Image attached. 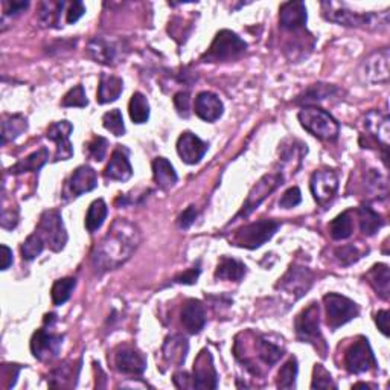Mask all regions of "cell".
Segmentation results:
<instances>
[{
    "instance_id": "34",
    "label": "cell",
    "mask_w": 390,
    "mask_h": 390,
    "mask_svg": "<svg viewBox=\"0 0 390 390\" xmlns=\"http://www.w3.org/2000/svg\"><path fill=\"white\" fill-rule=\"evenodd\" d=\"M358 221L361 232L366 236H374L384 226L383 217L375 212L370 206L358 207Z\"/></svg>"
},
{
    "instance_id": "44",
    "label": "cell",
    "mask_w": 390,
    "mask_h": 390,
    "mask_svg": "<svg viewBox=\"0 0 390 390\" xmlns=\"http://www.w3.org/2000/svg\"><path fill=\"white\" fill-rule=\"evenodd\" d=\"M102 126L104 128L109 130L111 135H115L118 138L126 135V123H123L122 113L118 109L110 110L102 116Z\"/></svg>"
},
{
    "instance_id": "30",
    "label": "cell",
    "mask_w": 390,
    "mask_h": 390,
    "mask_svg": "<svg viewBox=\"0 0 390 390\" xmlns=\"http://www.w3.org/2000/svg\"><path fill=\"white\" fill-rule=\"evenodd\" d=\"M49 160V150L46 147L34 151L32 154L18 160L14 166L9 168L11 174H25V173H37L40 171Z\"/></svg>"
},
{
    "instance_id": "33",
    "label": "cell",
    "mask_w": 390,
    "mask_h": 390,
    "mask_svg": "<svg viewBox=\"0 0 390 390\" xmlns=\"http://www.w3.org/2000/svg\"><path fill=\"white\" fill-rule=\"evenodd\" d=\"M188 354V341L180 337V336H173L166 339L165 345H164V357L168 361V363L173 365H183L186 360Z\"/></svg>"
},
{
    "instance_id": "38",
    "label": "cell",
    "mask_w": 390,
    "mask_h": 390,
    "mask_svg": "<svg viewBox=\"0 0 390 390\" xmlns=\"http://www.w3.org/2000/svg\"><path fill=\"white\" fill-rule=\"evenodd\" d=\"M329 235L332 240L341 241L348 240V238L354 232V221H352V217L349 212H343L337 215L334 220H332L328 226Z\"/></svg>"
},
{
    "instance_id": "50",
    "label": "cell",
    "mask_w": 390,
    "mask_h": 390,
    "mask_svg": "<svg viewBox=\"0 0 390 390\" xmlns=\"http://www.w3.org/2000/svg\"><path fill=\"white\" fill-rule=\"evenodd\" d=\"M302 202V193L298 186H293L285 191L279 200V206L282 209H293Z\"/></svg>"
},
{
    "instance_id": "12",
    "label": "cell",
    "mask_w": 390,
    "mask_h": 390,
    "mask_svg": "<svg viewBox=\"0 0 390 390\" xmlns=\"http://www.w3.org/2000/svg\"><path fill=\"white\" fill-rule=\"evenodd\" d=\"M85 54L95 63L116 66L122 55V46L119 42L107 39V37H95L85 46Z\"/></svg>"
},
{
    "instance_id": "57",
    "label": "cell",
    "mask_w": 390,
    "mask_h": 390,
    "mask_svg": "<svg viewBox=\"0 0 390 390\" xmlns=\"http://www.w3.org/2000/svg\"><path fill=\"white\" fill-rule=\"evenodd\" d=\"M8 221H11V229H14V227L17 226V223H18V214L14 211H8V209H4V212H2V221H0V223H2V227H4V229H6V227H8Z\"/></svg>"
},
{
    "instance_id": "19",
    "label": "cell",
    "mask_w": 390,
    "mask_h": 390,
    "mask_svg": "<svg viewBox=\"0 0 390 390\" xmlns=\"http://www.w3.org/2000/svg\"><path fill=\"white\" fill-rule=\"evenodd\" d=\"M207 144L191 131H185L177 140V153L185 164L195 165L207 153Z\"/></svg>"
},
{
    "instance_id": "48",
    "label": "cell",
    "mask_w": 390,
    "mask_h": 390,
    "mask_svg": "<svg viewBox=\"0 0 390 390\" xmlns=\"http://www.w3.org/2000/svg\"><path fill=\"white\" fill-rule=\"evenodd\" d=\"M107 147L109 142L107 139H104L101 136H95L90 142H87V145H85V151H87V156L97 162H102L106 159L107 154Z\"/></svg>"
},
{
    "instance_id": "15",
    "label": "cell",
    "mask_w": 390,
    "mask_h": 390,
    "mask_svg": "<svg viewBox=\"0 0 390 390\" xmlns=\"http://www.w3.org/2000/svg\"><path fill=\"white\" fill-rule=\"evenodd\" d=\"M97 186H98L97 171L87 165L78 166L73 171V174L68 180V183H66V188H64L66 200L78 198L85 193L93 191Z\"/></svg>"
},
{
    "instance_id": "58",
    "label": "cell",
    "mask_w": 390,
    "mask_h": 390,
    "mask_svg": "<svg viewBox=\"0 0 390 390\" xmlns=\"http://www.w3.org/2000/svg\"><path fill=\"white\" fill-rule=\"evenodd\" d=\"M2 252H4V262H2V270H8L9 267H11V264H13V250L9 249L8 245L2 244Z\"/></svg>"
},
{
    "instance_id": "18",
    "label": "cell",
    "mask_w": 390,
    "mask_h": 390,
    "mask_svg": "<svg viewBox=\"0 0 390 390\" xmlns=\"http://www.w3.org/2000/svg\"><path fill=\"white\" fill-rule=\"evenodd\" d=\"M73 126L69 121H59L51 123L46 130V138L56 145L55 160H69L73 156V147L71 144V135Z\"/></svg>"
},
{
    "instance_id": "1",
    "label": "cell",
    "mask_w": 390,
    "mask_h": 390,
    "mask_svg": "<svg viewBox=\"0 0 390 390\" xmlns=\"http://www.w3.org/2000/svg\"><path fill=\"white\" fill-rule=\"evenodd\" d=\"M139 241L140 233L138 227L127 220L118 218L111 224L107 235L95 247L92 253V264L95 270L106 273L119 269L136 252Z\"/></svg>"
},
{
    "instance_id": "23",
    "label": "cell",
    "mask_w": 390,
    "mask_h": 390,
    "mask_svg": "<svg viewBox=\"0 0 390 390\" xmlns=\"http://www.w3.org/2000/svg\"><path fill=\"white\" fill-rule=\"evenodd\" d=\"M389 49L372 54L365 61V75L374 84H386L389 81Z\"/></svg>"
},
{
    "instance_id": "39",
    "label": "cell",
    "mask_w": 390,
    "mask_h": 390,
    "mask_svg": "<svg viewBox=\"0 0 390 390\" xmlns=\"http://www.w3.org/2000/svg\"><path fill=\"white\" fill-rule=\"evenodd\" d=\"M77 287V279L75 278H64L55 281L51 290V296H52V303L55 307L64 305L72 296V291Z\"/></svg>"
},
{
    "instance_id": "29",
    "label": "cell",
    "mask_w": 390,
    "mask_h": 390,
    "mask_svg": "<svg viewBox=\"0 0 390 390\" xmlns=\"http://www.w3.org/2000/svg\"><path fill=\"white\" fill-rule=\"evenodd\" d=\"M153 176L156 185L160 189H164V191H168V189L173 188L178 180L174 166L171 165V162L165 157H156L153 160Z\"/></svg>"
},
{
    "instance_id": "51",
    "label": "cell",
    "mask_w": 390,
    "mask_h": 390,
    "mask_svg": "<svg viewBox=\"0 0 390 390\" xmlns=\"http://www.w3.org/2000/svg\"><path fill=\"white\" fill-rule=\"evenodd\" d=\"M197 215H198V212H197L195 206L186 207L185 211L180 214L178 218H177V224H178L180 229H189V227H191L195 223Z\"/></svg>"
},
{
    "instance_id": "56",
    "label": "cell",
    "mask_w": 390,
    "mask_h": 390,
    "mask_svg": "<svg viewBox=\"0 0 390 390\" xmlns=\"http://www.w3.org/2000/svg\"><path fill=\"white\" fill-rule=\"evenodd\" d=\"M375 323L378 329L383 332V334L387 337L389 336V311L382 310L375 314Z\"/></svg>"
},
{
    "instance_id": "45",
    "label": "cell",
    "mask_w": 390,
    "mask_h": 390,
    "mask_svg": "<svg viewBox=\"0 0 390 390\" xmlns=\"http://www.w3.org/2000/svg\"><path fill=\"white\" fill-rule=\"evenodd\" d=\"M61 106L63 107H80V109H84L89 106L87 95H85L83 84L75 85L73 89H71L68 93L64 95L61 99Z\"/></svg>"
},
{
    "instance_id": "43",
    "label": "cell",
    "mask_w": 390,
    "mask_h": 390,
    "mask_svg": "<svg viewBox=\"0 0 390 390\" xmlns=\"http://www.w3.org/2000/svg\"><path fill=\"white\" fill-rule=\"evenodd\" d=\"M44 240L39 235V233H32L25 240V243L22 244V256L25 261H32L35 260L37 256H40L42 252L44 250Z\"/></svg>"
},
{
    "instance_id": "20",
    "label": "cell",
    "mask_w": 390,
    "mask_h": 390,
    "mask_svg": "<svg viewBox=\"0 0 390 390\" xmlns=\"http://www.w3.org/2000/svg\"><path fill=\"white\" fill-rule=\"evenodd\" d=\"M133 176V166L128 159V151L121 145L113 151L109 165L104 169V177L113 182H127Z\"/></svg>"
},
{
    "instance_id": "36",
    "label": "cell",
    "mask_w": 390,
    "mask_h": 390,
    "mask_svg": "<svg viewBox=\"0 0 390 390\" xmlns=\"http://www.w3.org/2000/svg\"><path fill=\"white\" fill-rule=\"evenodd\" d=\"M109 214V207L102 198L95 200V202L89 206L87 215H85V229L89 233H95L106 221Z\"/></svg>"
},
{
    "instance_id": "16",
    "label": "cell",
    "mask_w": 390,
    "mask_h": 390,
    "mask_svg": "<svg viewBox=\"0 0 390 390\" xmlns=\"http://www.w3.org/2000/svg\"><path fill=\"white\" fill-rule=\"evenodd\" d=\"M193 387L194 389H217L218 374L214 366L212 354L207 349L200 352L193 370Z\"/></svg>"
},
{
    "instance_id": "49",
    "label": "cell",
    "mask_w": 390,
    "mask_h": 390,
    "mask_svg": "<svg viewBox=\"0 0 390 390\" xmlns=\"http://www.w3.org/2000/svg\"><path fill=\"white\" fill-rule=\"evenodd\" d=\"M366 182H367V188L372 189L375 194H378V197H383V198L387 197V180L386 177L379 174L377 169L369 171Z\"/></svg>"
},
{
    "instance_id": "4",
    "label": "cell",
    "mask_w": 390,
    "mask_h": 390,
    "mask_svg": "<svg viewBox=\"0 0 390 390\" xmlns=\"http://www.w3.org/2000/svg\"><path fill=\"white\" fill-rule=\"evenodd\" d=\"M299 122L310 135L320 140H336L340 135L339 122L328 111L319 107H303L299 111Z\"/></svg>"
},
{
    "instance_id": "47",
    "label": "cell",
    "mask_w": 390,
    "mask_h": 390,
    "mask_svg": "<svg viewBox=\"0 0 390 390\" xmlns=\"http://www.w3.org/2000/svg\"><path fill=\"white\" fill-rule=\"evenodd\" d=\"M311 389H337V384L334 383V379H332L331 374L325 367L322 365H316L314 366Z\"/></svg>"
},
{
    "instance_id": "52",
    "label": "cell",
    "mask_w": 390,
    "mask_h": 390,
    "mask_svg": "<svg viewBox=\"0 0 390 390\" xmlns=\"http://www.w3.org/2000/svg\"><path fill=\"white\" fill-rule=\"evenodd\" d=\"M189 102H191V98H189L188 92H178L174 95V106L180 116H189Z\"/></svg>"
},
{
    "instance_id": "11",
    "label": "cell",
    "mask_w": 390,
    "mask_h": 390,
    "mask_svg": "<svg viewBox=\"0 0 390 390\" xmlns=\"http://www.w3.org/2000/svg\"><path fill=\"white\" fill-rule=\"evenodd\" d=\"M284 182V176L281 173H273V174H267L264 176L261 180H258V183H256L252 191L249 193V197L244 202L241 211L236 214V217L233 218L232 221L240 220L243 217H249L255 209H258L260 205L264 202L265 198H267L272 193H274L276 189H278Z\"/></svg>"
},
{
    "instance_id": "21",
    "label": "cell",
    "mask_w": 390,
    "mask_h": 390,
    "mask_svg": "<svg viewBox=\"0 0 390 390\" xmlns=\"http://www.w3.org/2000/svg\"><path fill=\"white\" fill-rule=\"evenodd\" d=\"M195 115L205 122H215L223 116L224 106L221 99L212 92H202L197 95L194 102Z\"/></svg>"
},
{
    "instance_id": "9",
    "label": "cell",
    "mask_w": 390,
    "mask_h": 390,
    "mask_svg": "<svg viewBox=\"0 0 390 390\" xmlns=\"http://www.w3.org/2000/svg\"><path fill=\"white\" fill-rule=\"evenodd\" d=\"M312 282L314 274L310 269L302 267V265H291L288 272L284 274V278L279 279V284L276 285V288L281 290L282 296L288 298L290 302H296L303 294H307Z\"/></svg>"
},
{
    "instance_id": "35",
    "label": "cell",
    "mask_w": 390,
    "mask_h": 390,
    "mask_svg": "<svg viewBox=\"0 0 390 390\" xmlns=\"http://www.w3.org/2000/svg\"><path fill=\"white\" fill-rule=\"evenodd\" d=\"M64 6L66 2H54V0L42 2L39 5V22L46 28H60V18Z\"/></svg>"
},
{
    "instance_id": "7",
    "label": "cell",
    "mask_w": 390,
    "mask_h": 390,
    "mask_svg": "<svg viewBox=\"0 0 390 390\" xmlns=\"http://www.w3.org/2000/svg\"><path fill=\"white\" fill-rule=\"evenodd\" d=\"M37 233H39L46 245L49 247L52 252H61L66 244H68V232L63 223V217L59 211L51 209V211H44L40 217V223L37 226Z\"/></svg>"
},
{
    "instance_id": "27",
    "label": "cell",
    "mask_w": 390,
    "mask_h": 390,
    "mask_svg": "<svg viewBox=\"0 0 390 390\" xmlns=\"http://www.w3.org/2000/svg\"><path fill=\"white\" fill-rule=\"evenodd\" d=\"M366 128L379 144L387 148L390 138V119L387 115L377 110L369 111L366 115Z\"/></svg>"
},
{
    "instance_id": "42",
    "label": "cell",
    "mask_w": 390,
    "mask_h": 390,
    "mask_svg": "<svg viewBox=\"0 0 390 390\" xmlns=\"http://www.w3.org/2000/svg\"><path fill=\"white\" fill-rule=\"evenodd\" d=\"M298 370H299L298 360H296V357H291L279 370L278 387L279 389H294V387H296Z\"/></svg>"
},
{
    "instance_id": "41",
    "label": "cell",
    "mask_w": 390,
    "mask_h": 390,
    "mask_svg": "<svg viewBox=\"0 0 390 390\" xmlns=\"http://www.w3.org/2000/svg\"><path fill=\"white\" fill-rule=\"evenodd\" d=\"M337 93V87L329 84H312L311 87H308L303 95L296 99L298 104H312L322 99H327L332 95Z\"/></svg>"
},
{
    "instance_id": "26",
    "label": "cell",
    "mask_w": 390,
    "mask_h": 390,
    "mask_svg": "<svg viewBox=\"0 0 390 390\" xmlns=\"http://www.w3.org/2000/svg\"><path fill=\"white\" fill-rule=\"evenodd\" d=\"M253 348L256 352V357H258L269 369L278 363L284 355V348L276 345L274 341L269 340L265 336H256V339L253 340Z\"/></svg>"
},
{
    "instance_id": "28",
    "label": "cell",
    "mask_w": 390,
    "mask_h": 390,
    "mask_svg": "<svg viewBox=\"0 0 390 390\" xmlns=\"http://www.w3.org/2000/svg\"><path fill=\"white\" fill-rule=\"evenodd\" d=\"M123 90V81L115 75L101 73L97 99L99 104H109L116 101Z\"/></svg>"
},
{
    "instance_id": "40",
    "label": "cell",
    "mask_w": 390,
    "mask_h": 390,
    "mask_svg": "<svg viewBox=\"0 0 390 390\" xmlns=\"http://www.w3.org/2000/svg\"><path fill=\"white\" fill-rule=\"evenodd\" d=\"M130 118L135 123H145L150 119V104L145 95L136 92L130 99Z\"/></svg>"
},
{
    "instance_id": "2",
    "label": "cell",
    "mask_w": 390,
    "mask_h": 390,
    "mask_svg": "<svg viewBox=\"0 0 390 390\" xmlns=\"http://www.w3.org/2000/svg\"><path fill=\"white\" fill-rule=\"evenodd\" d=\"M323 17L328 18L329 22H334L343 26L352 28H363V30H382L389 25V14L387 11L383 14L374 13H352L346 8H339L336 4L323 2L322 4Z\"/></svg>"
},
{
    "instance_id": "3",
    "label": "cell",
    "mask_w": 390,
    "mask_h": 390,
    "mask_svg": "<svg viewBox=\"0 0 390 390\" xmlns=\"http://www.w3.org/2000/svg\"><path fill=\"white\" fill-rule=\"evenodd\" d=\"M247 51V43L240 35L229 31L221 30L217 32L211 47L203 54V63H223L233 61L243 56Z\"/></svg>"
},
{
    "instance_id": "13",
    "label": "cell",
    "mask_w": 390,
    "mask_h": 390,
    "mask_svg": "<svg viewBox=\"0 0 390 390\" xmlns=\"http://www.w3.org/2000/svg\"><path fill=\"white\" fill-rule=\"evenodd\" d=\"M63 346V336L47 331L44 328L37 329L31 339L32 355L40 361H51L59 357Z\"/></svg>"
},
{
    "instance_id": "53",
    "label": "cell",
    "mask_w": 390,
    "mask_h": 390,
    "mask_svg": "<svg viewBox=\"0 0 390 390\" xmlns=\"http://www.w3.org/2000/svg\"><path fill=\"white\" fill-rule=\"evenodd\" d=\"M84 13H85V6L83 2H72L68 8V11H66V22L69 25L77 23L84 16Z\"/></svg>"
},
{
    "instance_id": "55",
    "label": "cell",
    "mask_w": 390,
    "mask_h": 390,
    "mask_svg": "<svg viewBox=\"0 0 390 390\" xmlns=\"http://www.w3.org/2000/svg\"><path fill=\"white\" fill-rule=\"evenodd\" d=\"M2 5L5 16H17L23 13L25 9L30 6V2H9V0H5Z\"/></svg>"
},
{
    "instance_id": "54",
    "label": "cell",
    "mask_w": 390,
    "mask_h": 390,
    "mask_svg": "<svg viewBox=\"0 0 390 390\" xmlns=\"http://www.w3.org/2000/svg\"><path fill=\"white\" fill-rule=\"evenodd\" d=\"M200 273H202V269H200V265H197V267H193L186 270L185 273H180L178 276H176L174 278V282L176 284H185V285H193L197 282Z\"/></svg>"
},
{
    "instance_id": "14",
    "label": "cell",
    "mask_w": 390,
    "mask_h": 390,
    "mask_svg": "<svg viewBox=\"0 0 390 390\" xmlns=\"http://www.w3.org/2000/svg\"><path fill=\"white\" fill-rule=\"evenodd\" d=\"M310 188L314 200L319 205H327L339 191V176L332 169L316 171L311 177Z\"/></svg>"
},
{
    "instance_id": "8",
    "label": "cell",
    "mask_w": 390,
    "mask_h": 390,
    "mask_svg": "<svg viewBox=\"0 0 390 390\" xmlns=\"http://www.w3.org/2000/svg\"><path fill=\"white\" fill-rule=\"evenodd\" d=\"M323 303H325L327 310V323L332 331L343 327L345 323L355 319L360 314V308L354 300H351L337 293L327 294V296L323 298Z\"/></svg>"
},
{
    "instance_id": "37",
    "label": "cell",
    "mask_w": 390,
    "mask_h": 390,
    "mask_svg": "<svg viewBox=\"0 0 390 390\" xmlns=\"http://www.w3.org/2000/svg\"><path fill=\"white\" fill-rule=\"evenodd\" d=\"M28 130V121L22 115H6L2 122V145L14 140Z\"/></svg>"
},
{
    "instance_id": "32",
    "label": "cell",
    "mask_w": 390,
    "mask_h": 390,
    "mask_svg": "<svg viewBox=\"0 0 390 390\" xmlns=\"http://www.w3.org/2000/svg\"><path fill=\"white\" fill-rule=\"evenodd\" d=\"M370 285L382 299L387 300L390 293V272L386 264H375L367 273Z\"/></svg>"
},
{
    "instance_id": "22",
    "label": "cell",
    "mask_w": 390,
    "mask_h": 390,
    "mask_svg": "<svg viewBox=\"0 0 390 390\" xmlns=\"http://www.w3.org/2000/svg\"><path fill=\"white\" fill-rule=\"evenodd\" d=\"M308 20L307 6L303 2H287L281 5L279 23L282 30L298 31L303 30Z\"/></svg>"
},
{
    "instance_id": "10",
    "label": "cell",
    "mask_w": 390,
    "mask_h": 390,
    "mask_svg": "<svg viewBox=\"0 0 390 390\" xmlns=\"http://www.w3.org/2000/svg\"><path fill=\"white\" fill-rule=\"evenodd\" d=\"M345 366L349 374H365L377 367V358L366 337H358L345 354Z\"/></svg>"
},
{
    "instance_id": "46",
    "label": "cell",
    "mask_w": 390,
    "mask_h": 390,
    "mask_svg": "<svg viewBox=\"0 0 390 390\" xmlns=\"http://www.w3.org/2000/svg\"><path fill=\"white\" fill-rule=\"evenodd\" d=\"M361 253L358 250L357 245H341V247H337V249L334 250V256L336 260L339 261L340 265H343V267H349V265L355 264L360 258H361Z\"/></svg>"
},
{
    "instance_id": "25",
    "label": "cell",
    "mask_w": 390,
    "mask_h": 390,
    "mask_svg": "<svg viewBox=\"0 0 390 390\" xmlns=\"http://www.w3.org/2000/svg\"><path fill=\"white\" fill-rule=\"evenodd\" d=\"M81 370V361L78 363H63L60 367L54 369L47 382L51 387L59 389H72L77 386Z\"/></svg>"
},
{
    "instance_id": "31",
    "label": "cell",
    "mask_w": 390,
    "mask_h": 390,
    "mask_svg": "<svg viewBox=\"0 0 390 390\" xmlns=\"http://www.w3.org/2000/svg\"><path fill=\"white\" fill-rule=\"evenodd\" d=\"M247 267L241 262L235 258H229V256H221L220 261H218L217 270H215V278L221 279V281H233V282H240L244 274Z\"/></svg>"
},
{
    "instance_id": "24",
    "label": "cell",
    "mask_w": 390,
    "mask_h": 390,
    "mask_svg": "<svg viewBox=\"0 0 390 390\" xmlns=\"http://www.w3.org/2000/svg\"><path fill=\"white\" fill-rule=\"evenodd\" d=\"M182 325L189 334H198L206 325V311L203 303L189 299L182 308Z\"/></svg>"
},
{
    "instance_id": "5",
    "label": "cell",
    "mask_w": 390,
    "mask_h": 390,
    "mask_svg": "<svg viewBox=\"0 0 390 390\" xmlns=\"http://www.w3.org/2000/svg\"><path fill=\"white\" fill-rule=\"evenodd\" d=\"M279 227L281 223L276 220H261L245 224L235 231L231 238V243L236 247H241V249H260L262 244L272 240L274 233L279 231Z\"/></svg>"
},
{
    "instance_id": "17",
    "label": "cell",
    "mask_w": 390,
    "mask_h": 390,
    "mask_svg": "<svg viewBox=\"0 0 390 390\" xmlns=\"http://www.w3.org/2000/svg\"><path fill=\"white\" fill-rule=\"evenodd\" d=\"M115 366L121 374L142 375L147 369V358L138 348L122 345L116 349Z\"/></svg>"
},
{
    "instance_id": "6",
    "label": "cell",
    "mask_w": 390,
    "mask_h": 390,
    "mask_svg": "<svg viewBox=\"0 0 390 390\" xmlns=\"http://www.w3.org/2000/svg\"><path fill=\"white\" fill-rule=\"evenodd\" d=\"M320 310L316 302L310 303V305L303 310L294 322V328H296V336L303 343H310L317 351H320V355H327V343L325 339L322 336L320 331Z\"/></svg>"
}]
</instances>
